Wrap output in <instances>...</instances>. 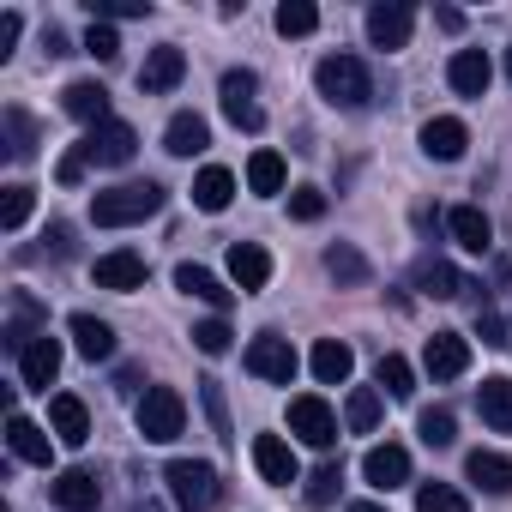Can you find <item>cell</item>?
Returning <instances> with one entry per match:
<instances>
[{"mask_svg":"<svg viewBox=\"0 0 512 512\" xmlns=\"http://www.w3.org/2000/svg\"><path fill=\"white\" fill-rule=\"evenodd\" d=\"M290 217H296V223H320V217H326V193H320V187H296V193H290Z\"/></svg>","mask_w":512,"mask_h":512,"instance_id":"ee69618b","label":"cell"},{"mask_svg":"<svg viewBox=\"0 0 512 512\" xmlns=\"http://www.w3.org/2000/svg\"><path fill=\"white\" fill-rule=\"evenodd\" d=\"M85 163H103V169H121V163H133V151H139V133L127 127V121H103V127H91L79 145H73Z\"/></svg>","mask_w":512,"mask_h":512,"instance_id":"52a82bcc","label":"cell"},{"mask_svg":"<svg viewBox=\"0 0 512 512\" xmlns=\"http://www.w3.org/2000/svg\"><path fill=\"white\" fill-rule=\"evenodd\" d=\"M181 79H187V55H181L175 43H163V49H151V55H145V73H139L145 97H163V91H175Z\"/></svg>","mask_w":512,"mask_h":512,"instance_id":"ffe728a7","label":"cell"},{"mask_svg":"<svg viewBox=\"0 0 512 512\" xmlns=\"http://www.w3.org/2000/svg\"><path fill=\"white\" fill-rule=\"evenodd\" d=\"M229 278H235L241 296H260V290L272 284V253H266L260 241H235V247H229Z\"/></svg>","mask_w":512,"mask_h":512,"instance_id":"7c38bea8","label":"cell"},{"mask_svg":"<svg viewBox=\"0 0 512 512\" xmlns=\"http://www.w3.org/2000/svg\"><path fill=\"white\" fill-rule=\"evenodd\" d=\"M446 229H452V241H458L464 253H488V247H494V223L482 217V205H452V211H446Z\"/></svg>","mask_w":512,"mask_h":512,"instance_id":"7402d4cb","label":"cell"},{"mask_svg":"<svg viewBox=\"0 0 512 512\" xmlns=\"http://www.w3.org/2000/svg\"><path fill=\"white\" fill-rule=\"evenodd\" d=\"M175 290H181V296H193V302H211L217 314L235 302V290H223V284H217L205 266H175Z\"/></svg>","mask_w":512,"mask_h":512,"instance_id":"4dcf8cb0","label":"cell"},{"mask_svg":"<svg viewBox=\"0 0 512 512\" xmlns=\"http://www.w3.org/2000/svg\"><path fill=\"white\" fill-rule=\"evenodd\" d=\"M380 410H386V404H380V392H374V386H356V392H350V404H344L350 434H374V428H380Z\"/></svg>","mask_w":512,"mask_h":512,"instance_id":"836d02e7","label":"cell"},{"mask_svg":"<svg viewBox=\"0 0 512 512\" xmlns=\"http://www.w3.org/2000/svg\"><path fill=\"white\" fill-rule=\"evenodd\" d=\"M290 434H296L302 446H320V452H332V446H338V416H332V404H326L320 392H302V398H290Z\"/></svg>","mask_w":512,"mask_h":512,"instance_id":"5b68a950","label":"cell"},{"mask_svg":"<svg viewBox=\"0 0 512 512\" xmlns=\"http://www.w3.org/2000/svg\"><path fill=\"white\" fill-rule=\"evenodd\" d=\"M61 109H67L73 121H85V127H103V121H115V115H109V91H103L97 79H73V85L61 91Z\"/></svg>","mask_w":512,"mask_h":512,"instance_id":"44dd1931","label":"cell"},{"mask_svg":"<svg viewBox=\"0 0 512 512\" xmlns=\"http://www.w3.org/2000/svg\"><path fill=\"white\" fill-rule=\"evenodd\" d=\"M464 476L488 494V500H506L512 494V458L506 452H488V446H476L470 458H464Z\"/></svg>","mask_w":512,"mask_h":512,"instance_id":"2e32d148","label":"cell"},{"mask_svg":"<svg viewBox=\"0 0 512 512\" xmlns=\"http://www.w3.org/2000/svg\"><path fill=\"white\" fill-rule=\"evenodd\" d=\"M241 362H247V374H253V380H272V386H290V380H296V368H302V362H296V350H290V338H278V332H260V338L247 344V356H241Z\"/></svg>","mask_w":512,"mask_h":512,"instance_id":"8992f818","label":"cell"},{"mask_svg":"<svg viewBox=\"0 0 512 512\" xmlns=\"http://www.w3.org/2000/svg\"><path fill=\"white\" fill-rule=\"evenodd\" d=\"M476 410H482V422H488L494 434H512V380H506V374L482 380V386H476Z\"/></svg>","mask_w":512,"mask_h":512,"instance_id":"484cf974","label":"cell"},{"mask_svg":"<svg viewBox=\"0 0 512 512\" xmlns=\"http://www.w3.org/2000/svg\"><path fill=\"white\" fill-rule=\"evenodd\" d=\"M7 446H13V458H19V464H43V470L55 464V440H49L31 416H19V410L7 416Z\"/></svg>","mask_w":512,"mask_h":512,"instance_id":"d6986e66","label":"cell"},{"mask_svg":"<svg viewBox=\"0 0 512 512\" xmlns=\"http://www.w3.org/2000/svg\"><path fill=\"white\" fill-rule=\"evenodd\" d=\"M247 187L260 193V199L284 193V157H278V151H253V157H247Z\"/></svg>","mask_w":512,"mask_h":512,"instance_id":"1f68e13d","label":"cell"},{"mask_svg":"<svg viewBox=\"0 0 512 512\" xmlns=\"http://www.w3.org/2000/svg\"><path fill=\"white\" fill-rule=\"evenodd\" d=\"M338 488H344V470H338V464H320V470L308 476V488H302V494H308V506H332V500H338Z\"/></svg>","mask_w":512,"mask_h":512,"instance_id":"60d3db41","label":"cell"},{"mask_svg":"<svg viewBox=\"0 0 512 512\" xmlns=\"http://www.w3.org/2000/svg\"><path fill=\"white\" fill-rule=\"evenodd\" d=\"M19 31H25V19L19 13H0V61L13 55V43H19Z\"/></svg>","mask_w":512,"mask_h":512,"instance_id":"c3c4849f","label":"cell"},{"mask_svg":"<svg viewBox=\"0 0 512 512\" xmlns=\"http://www.w3.org/2000/svg\"><path fill=\"white\" fill-rule=\"evenodd\" d=\"M217 91H223V115H229V121H235L241 133H260V127H266V109L253 103V91H260V79H253L247 67H241V73H223V85H217Z\"/></svg>","mask_w":512,"mask_h":512,"instance_id":"ba28073f","label":"cell"},{"mask_svg":"<svg viewBox=\"0 0 512 512\" xmlns=\"http://www.w3.org/2000/svg\"><path fill=\"white\" fill-rule=\"evenodd\" d=\"M416 290H422V296H434V302H452V296H458V290H470V284L452 272V260L428 253V260H416Z\"/></svg>","mask_w":512,"mask_h":512,"instance_id":"4316f807","label":"cell"},{"mask_svg":"<svg viewBox=\"0 0 512 512\" xmlns=\"http://www.w3.org/2000/svg\"><path fill=\"white\" fill-rule=\"evenodd\" d=\"M49 428H55L61 446H85V440H91V410H85V398L55 392V398H49Z\"/></svg>","mask_w":512,"mask_h":512,"instance_id":"ac0fdd59","label":"cell"},{"mask_svg":"<svg viewBox=\"0 0 512 512\" xmlns=\"http://www.w3.org/2000/svg\"><path fill=\"white\" fill-rule=\"evenodd\" d=\"M181 428H187V398H181L175 386H151V392L139 398V434H145L151 446H169Z\"/></svg>","mask_w":512,"mask_h":512,"instance_id":"277c9868","label":"cell"},{"mask_svg":"<svg viewBox=\"0 0 512 512\" xmlns=\"http://www.w3.org/2000/svg\"><path fill=\"white\" fill-rule=\"evenodd\" d=\"M229 199H235V175H229L223 163H211V169L193 175V205H199V211L217 217V211H229Z\"/></svg>","mask_w":512,"mask_h":512,"instance_id":"83f0119b","label":"cell"},{"mask_svg":"<svg viewBox=\"0 0 512 512\" xmlns=\"http://www.w3.org/2000/svg\"><path fill=\"white\" fill-rule=\"evenodd\" d=\"M416 434H422L428 446H452V440H458V416H452L446 404H434V410L416 416Z\"/></svg>","mask_w":512,"mask_h":512,"instance_id":"8d00e7d4","label":"cell"},{"mask_svg":"<svg viewBox=\"0 0 512 512\" xmlns=\"http://www.w3.org/2000/svg\"><path fill=\"white\" fill-rule=\"evenodd\" d=\"M97 290H115V296H133V290H145V253H133V247H115V253H97Z\"/></svg>","mask_w":512,"mask_h":512,"instance_id":"30bf717a","label":"cell"},{"mask_svg":"<svg viewBox=\"0 0 512 512\" xmlns=\"http://www.w3.org/2000/svg\"><path fill=\"white\" fill-rule=\"evenodd\" d=\"M506 73H512V49H506Z\"/></svg>","mask_w":512,"mask_h":512,"instance_id":"db71d44e","label":"cell"},{"mask_svg":"<svg viewBox=\"0 0 512 512\" xmlns=\"http://www.w3.org/2000/svg\"><path fill=\"white\" fill-rule=\"evenodd\" d=\"M446 79H452V91H458V97H482V91H488V79H494V61H488L482 49H458V55H452V67H446Z\"/></svg>","mask_w":512,"mask_h":512,"instance_id":"d4e9b609","label":"cell"},{"mask_svg":"<svg viewBox=\"0 0 512 512\" xmlns=\"http://www.w3.org/2000/svg\"><path fill=\"white\" fill-rule=\"evenodd\" d=\"M416 512H470V500L452 482H422L416 488Z\"/></svg>","mask_w":512,"mask_h":512,"instance_id":"74e56055","label":"cell"},{"mask_svg":"<svg viewBox=\"0 0 512 512\" xmlns=\"http://www.w3.org/2000/svg\"><path fill=\"white\" fill-rule=\"evenodd\" d=\"M476 332H482V344H494V350H506V344H512V338H506V320H500L488 302L476 308Z\"/></svg>","mask_w":512,"mask_h":512,"instance_id":"bcb514c9","label":"cell"},{"mask_svg":"<svg viewBox=\"0 0 512 512\" xmlns=\"http://www.w3.org/2000/svg\"><path fill=\"white\" fill-rule=\"evenodd\" d=\"M151 7H145V0H91V19H145Z\"/></svg>","mask_w":512,"mask_h":512,"instance_id":"f6af8a7d","label":"cell"},{"mask_svg":"<svg viewBox=\"0 0 512 512\" xmlns=\"http://www.w3.org/2000/svg\"><path fill=\"white\" fill-rule=\"evenodd\" d=\"M434 19H440V31H464V13H458V7H440Z\"/></svg>","mask_w":512,"mask_h":512,"instance_id":"816d5d0a","label":"cell"},{"mask_svg":"<svg viewBox=\"0 0 512 512\" xmlns=\"http://www.w3.org/2000/svg\"><path fill=\"white\" fill-rule=\"evenodd\" d=\"M7 151L25 163V157H37V121L25 115V109H7Z\"/></svg>","mask_w":512,"mask_h":512,"instance_id":"ab89813d","label":"cell"},{"mask_svg":"<svg viewBox=\"0 0 512 512\" xmlns=\"http://www.w3.org/2000/svg\"><path fill=\"white\" fill-rule=\"evenodd\" d=\"M422 368H428L434 380H458V374L470 368V338H464V332H434L428 350H422Z\"/></svg>","mask_w":512,"mask_h":512,"instance_id":"5bb4252c","label":"cell"},{"mask_svg":"<svg viewBox=\"0 0 512 512\" xmlns=\"http://www.w3.org/2000/svg\"><path fill=\"white\" fill-rule=\"evenodd\" d=\"M344 512H386V506H374V500H356V506H344Z\"/></svg>","mask_w":512,"mask_h":512,"instance_id":"f5cc1de1","label":"cell"},{"mask_svg":"<svg viewBox=\"0 0 512 512\" xmlns=\"http://www.w3.org/2000/svg\"><path fill=\"white\" fill-rule=\"evenodd\" d=\"M157 211H163V187L157 181H121V187L91 199V223H103V229H127V223H145Z\"/></svg>","mask_w":512,"mask_h":512,"instance_id":"6da1fadb","label":"cell"},{"mask_svg":"<svg viewBox=\"0 0 512 512\" xmlns=\"http://www.w3.org/2000/svg\"><path fill=\"white\" fill-rule=\"evenodd\" d=\"M229 338H235V332L223 326V314H211V320H199V326H193V344H199L205 356H223V350H229Z\"/></svg>","mask_w":512,"mask_h":512,"instance_id":"b9f144b4","label":"cell"},{"mask_svg":"<svg viewBox=\"0 0 512 512\" xmlns=\"http://www.w3.org/2000/svg\"><path fill=\"white\" fill-rule=\"evenodd\" d=\"M362 476H368V488H380V494H386V488H404V482H410V452L392 446V440H386V446H368V452H362Z\"/></svg>","mask_w":512,"mask_h":512,"instance_id":"9a60e30c","label":"cell"},{"mask_svg":"<svg viewBox=\"0 0 512 512\" xmlns=\"http://www.w3.org/2000/svg\"><path fill=\"white\" fill-rule=\"evenodd\" d=\"M163 482H169V500H175L181 512H211V506H217V470H211L205 458H175V464L163 470Z\"/></svg>","mask_w":512,"mask_h":512,"instance_id":"3957f363","label":"cell"},{"mask_svg":"<svg viewBox=\"0 0 512 512\" xmlns=\"http://www.w3.org/2000/svg\"><path fill=\"white\" fill-rule=\"evenodd\" d=\"M416 31V7H404V0H380V7H368V43L374 49H404Z\"/></svg>","mask_w":512,"mask_h":512,"instance_id":"9c48e42d","label":"cell"},{"mask_svg":"<svg viewBox=\"0 0 512 512\" xmlns=\"http://www.w3.org/2000/svg\"><path fill=\"white\" fill-rule=\"evenodd\" d=\"M374 380H380V392H386V398H410V392H416V368H410L398 350H392V356H380Z\"/></svg>","mask_w":512,"mask_h":512,"instance_id":"d590c367","label":"cell"},{"mask_svg":"<svg viewBox=\"0 0 512 512\" xmlns=\"http://www.w3.org/2000/svg\"><path fill=\"white\" fill-rule=\"evenodd\" d=\"M49 253H55V260H67V253H73V229H67V223L49 229Z\"/></svg>","mask_w":512,"mask_h":512,"instance_id":"681fc988","label":"cell"},{"mask_svg":"<svg viewBox=\"0 0 512 512\" xmlns=\"http://www.w3.org/2000/svg\"><path fill=\"white\" fill-rule=\"evenodd\" d=\"M49 500L61 512H97L103 506V482H97V470H61L49 482Z\"/></svg>","mask_w":512,"mask_h":512,"instance_id":"4fadbf2b","label":"cell"},{"mask_svg":"<svg viewBox=\"0 0 512 512\" xmlns=\"http://www.w3.org/2000/svg\"><path fill=\"white\" fill-rule=\"evenodd\" d=\"M308 368H314V380H320V386H344V380L356 374V350H350L344 338H320V344H314V356H308Z\"/></svg>","mask_w":512,"mask_h":512,"instance_id":"cb8c5ba5","label":"cell"},{"mask_svg":"<svg viewBox=\"0 0 512 512\" xmlns=\"http://www.w3.org/2000/svg\"><path fill=\"white\" fill-rule=\"evenodd\" d=\"M85 55H97V61H115V55H121V37H115V25L91 19V31H85Z\"/></svg>","mask_w":512,"mask_h":512,"instance_id":"7bdbcfd3","label":"cell"},{"mask_svg":"<svg viewBox=\"0 0 512 512\" xmlns=\"http://www.w3.org/2000/svg\"><path fill=\"white\" fill-rule=\"evenodd\" d=\"M85 169H91V163H85L79 151H67V157L55 163V181H61V187H79V181H85Z\"/></svg>","mask_w":512,"mask_h":512,"instance_id":"7dc6e473","label":"cell"},{"mask_svg":"<svg viewBox=\"0 0 512 512\" xmlns=\"http://www.w3.org/2000/svg\"><path fill=\"white\" fill-rule=\"evenodd\" d=\"M314 85H320V97L332 109H368V97H374V79H368V67L356 55H326L314 67Z\"/></svg>","mask_w":512,"mask_h":512,"instance_id":"7a4b0ae2","label":"cell"},{"mask_svg":"<svg viewBox=\"0 0 512 512\" xmlns=\"http://www.w3.org/2000/svg\"><path fill=\"white\" fill-rule=\"evenodd\" d=\"M205 410H211V422H217V434L229 440V416H223V398H217V386H205Z\"/></svg>","mask_w":512,"mask_h":512,"instance_id":"f907efd6","label":"cell"},{"mask_svg":"<svg viewBox=\"0 0 512 512\" xmlns=\"http://www.w3.org/2000/svg\"><path fill=\"white\" fill-rule=\"evenodd\" d=\"M272 25H278V37H314L320 31V7L314 0H284Z\"/></svg>","mask_w":512,"mask_h":512,"instance_id":"e575fe53","label":"cell"},{"mask_svg":"<svg viewBox=\"0 0 512 512\" xmlns=\"http://www.w3.org/2000/svg\"><path fill=\"white\" fill-rule=\"evenodd\" d=\"M73 350H79L85 362L115 356V326H109V320H97V314H73Z\"/></svg>","mask_w":512,"mask_h":512,"instance_id":"f1b7e54d","label":"cell"},{"mask_svg":"<svg viewBox=\"0 0 512 512\" xmlns=\"http://www.w3.org/2000/svg\"><path fill=\"white\" fill-rule=\"evenodd\" d=\"M55 374H61V338H49V332H43V338L19 356V380H25V386H37V392H49V386H55Z\"/></svg>","mask_w":512,"mask_h":512,"instance_id":"603a6c76","label":"cell"},{"mask_svg":"<svg viewBox=\"0 0 512 512\" xmlns=\"http://www.w3.org/2000/svg\"><path fill=\"white\" fill-rule=\"evenodd\" d=\"M464 145H470V127H464L458 115H434V121H422V151H428L434 163H458Z\"/></svg>","mask_w":512,"mask_h":512,"instance_id":"e0dca14e","label":"cell"},{"mask_svg":"<svg viewBox=\"0 0 512 512\" xmlns=\"http://www.w3.org/2000/svg\"><path fill=\"white\" fill-rule=\"evenodd\" d=\"M253 470H260L272 488H290V482L302 476V464H296V446H290L284 434H253Z\"/></svg>","mask_w":512,"mask_h":512,"instance_id":"8fae6325","label":"cell"},{"mask_svg":"<svg viewBox=\"0 0 512 512\" xmlns=\"http://www.w3.org/2000/svg\"><path fill=\"white\" fill-rule=\"evenodd\" d=\"M205 145H211V127H205L199 115H187V109H181V115L169 121V133H163V151H169V157H199Z\"/></svg>","mask_w":512,"mask_h":512,"instance_id":"f546056e","label":"cell"},{"mask_svg":"<svg viewBox=\"0 0 512 512\" xmlns=\"http://www.w3.org/2000/svg\"><path fill=\"white\" fill-rule=\"evenodd\" d=\"M326 272H332L338 284H350V290L374 278V272H368V260H362V253H356L350 241H332V247H326Z\"/></svg>","mask_w":512,"mask_h":512,"instance_id":"d6a6232c","label":"cell"},{"mask_svg":"<svg viewBox=\"0 0 512 512\" xmlns=\"http://www.w3.org/2000/svg\"><path fill=\"white\" fill-rule=\"evenodd\" d=\"M25 217H31V187L25 181H13V187H0V229H25Z\"/></svg>","mask_w":512,"mask_h":512,"instance_id":"f35d334b","label":"cell"}]
</instances>
